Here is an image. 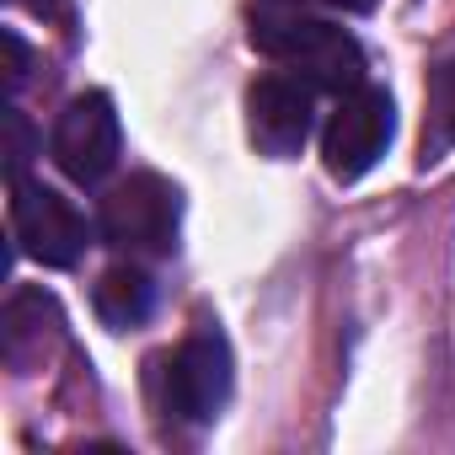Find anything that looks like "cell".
Here are the masks:
<instances>
[{"instance_id": "12", "label": "cell", "mask_w": 455, "mask_h": 455, "mask_svg": "<svg viewBox=\"0 0 455 455\" xmlns=\"http://www.w3.org/2000/svg\"><path fill=\"white\" fill-rule=\"evenodd\" d=\"M6 54H12V70H6V81H12V92L28 81V44H22V33L17 28H6Z\"/></svg>"}, {"instance_id": "4", "label": "cell", "mask_w": 455, "mask_h": 455, "mask_svg": "<svg viewBox=\"0 0 455 455\" xmlns=\"http://www.w3.org/2000/svg\"><path fill=\"white\" fill-rule=\"evenodd\" d=\"M12 236H17V252L44 268H76L92 242L81 209L65 193L33 182L28 172L12 177Z\"/></svg>"}, {"instance_id": "10", "label": "cell", "mask_w": 455, "mask_h": 455, "mask_svg": "<svg viewBox=\"0 0 455 455\" xmlns=\"http://www.w3.org/2000/svg\"><path fill=\"white\" fill-rule=\"evenodd\" d=\"M455 150V60L428 70V97H423V145L418 166H434L439 156Z\"/></svg>"}, {"instance_id": "1", "label": "cell", "mask_w": 455, "mask_h": 455, "mask_svg": "<svg viewBox=\"0 0 455 455\" xmlns=\"http://www.w3.org/2000/svg\"><path fill=\"white\" fill-rule=\"evenodd\" d=\"M247 38L258 54H268L290 70H306L311 86H327V92L364 86V49L327 17L306 12L300 0H252Z\"/></svg>"}, {"instance_id": "8", "label": "cell", "mask_w": 455, "mask_h": 455, "mask_svg": "<svg viewBox=\"0 0 455 455\" xmlns=\"http://www.w3.org/2000/svg\"><path fill=\"white\" fill-rule=\"evenodd\" d=\"M60 327H65V316H60L54 295L17 290L6 300V311H0V354H6V364L17 375H33V370H44L49 348L60 343Z\"/></svg>"}, {"instance_id": "5", "label": "cell", "mask_w": 455, "mask_h": 455, "mask_svg": "<svg viewBox=\"0 0 455 455\" xmlns=\"http://www.w3.org/2000/svg\"><path fill=\"white\" fill-rule=\"evenodd\" d=\"M396 134V108H391V92L380 86H354V92H338V108L322 129V161H327V177L332 182H359L391 145Z\"/></svg>"}, {"instance_id": "6", "label": "cell", "mask_w": 455, "mask_h": 455, "mask_svg": "<svg viewBox=\"0 0 455 455\" xmlns=\"http://www.w3.org/2000/svg\"><path fill=\"white\" fill-rule=\"evenodd\" d=\"M54 166L81 182V188H97L113 166H118V150H124V129H118V108L108 92H81L65 102V113L54 118Z\"/></svg>"}, {"instance_id": "7", "label": "cell", "mask_w": 455, "mask_h": 455, "mask_svg": "<svg viewBox=\"0 0 455 455\" xmlns=\"http://www.w3.org/2000/svg\"><path fill=\"white\" fill-rule=\"evenodd\" d=\"M316 124V86L300 76H263L247 86V134L263 156L290 161L311 140Z\"/></svg>"}, {"instance_id": "11", "label": "cell", "mask_w": 455, "mask_h": 455, "mask_svg": "<svg viewBox=\"0 0 455 455\" xmlns=\"http://www.w3.org/2000/svg\"><path fill=\"white\" fill-rule=\"evenodd\" d=\"M28 156H33V134H28V118L12 108V177L28 172Z\"/></svg>"}, {"instance_id": "3", "label": "cell", "mask_w": 455, "mask_h": 455, "mask_svg": "<svg viewBox=\"0 0 455 455\" xmlns=\"http://www.w3.org/2000/svg\"><path fill=\"white\" fill-rule=\"evenodd\" d=\"M231 402V343L220 327L198 322L166 359H161V412L188 428H204Z\"/></svg>"}, {"instance_id": "9", "label": "cell", "mask_w": 455, "mask_h": 455, "mask_svg": "<svg viewBox=\"0 0 455 455\" xmlns=\"http://www.w3.org/2000/svg\"><path fill=\"white\" fill-rule=\"evenodd\" d=\"M97 316L108 322V327H140L150 311H156V284H150V274L145 268H134V258L129 263H118V268H108L102 279H97Z\"/></svg>"}, {"instance_id": "14", "label": "cell", "mask_w": 455, "mask_h": 455, "mask_svg": "<svg viewBox=\"0 0 455 455\" xmlns=\"http://www.w3.org/2000/svg\"><path fill=\"white\" fill-rule=\"evenodd\" d=\"M17 6H28V12H38V17H49V12H54V0H17Z\"/></svg>"}, {"instance_id": "2", "label": "cell", "mask_w": 455, "mask_h": 455, "mask_svg": "<svg viewBox=\"0 0 455 455\" xmlns=\"http://www.w3.org/2000/svg\"><path fill=\"white\" fill-rule=\"evenodd\" d=\"M177 225H182V193L156 172L124 177L102 198V214H97L102 242L124 258H172L177 252Z\"/></svg>"}, {"instance_id": "13", "label": "cell", "mask_w": 455, "mask_h": 455, "mask_svg": "<svg viewBox=\"0 0 455 455\" xmlns=\"http://www.w3.org/2000/svg\"><path fill=\"white\" fill-rule=\"evenodd\" d=\"M332 12H354V17H364V12H375V0H327Z\"/></svg>"}]
</instances>
